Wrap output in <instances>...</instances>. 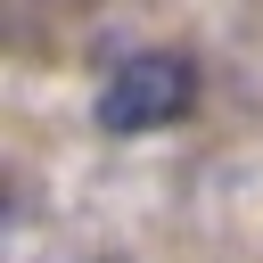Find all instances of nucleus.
<instances>
[{
    "label": "nucleus",
    "mask_w": 263,
    "mask_h": 263,
    "mask_svg": "<svg viewBox=\"0 0 263 263\" xmlns=\"http://www.w3.org/2000/svg\"><path fill=\"white\" fill-rule=\"evenodd\" d=\"M189 107H197V66H189L181 49H132V58H115L107 82H99V99H90L99 132H115V140L164 132V123H181Z\"/></svg>",
    "instance_id": "f257e3e1"
}]
</instances>
